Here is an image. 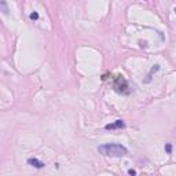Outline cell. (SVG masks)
<instances>
[{"label": "cell", "mask_w": 176, "mask_h": 176, "mask_svg": "<svg viewBox=\"0 0 176 176\" xmlns=\"http://www.w3.org/2000/svg\"><path fill=\"white\" fill-rule=\"evenodd\" d=\"M98 151L106 157H123L128 153L127 147L118 143H105L98 147Z\"/></svg>", "instance_id": "1"}, {"label": "cell", "mask_w": 176, "mask_h": 176, "mask_svg": "<svg viewBox=\"0 0 176 176\" xmlns=\"http://www.w3.org/2000/svg\"><path fill=\"white\" fill-rule=\"evenodd\" d=\"M121 128H125V123H124L123 120H116L114 123L107 124V125L105 127V129H107V131H113V129H121Z\"/></svg>", "instance_id": "2"}, {"label": "cell", "mask_w": 176, "mask_h": 176, "mask_svg": "<svg viewBox=\"0 0 176 176\" xmlns=\"http://www.w3.org/2000/svg\"><path fill=\"white\" fill-rule=\"evenodd\" d=\"M28 164L32 165V166H34V168H43L44 165V162L43 161H40V160H37V158H28Z\"/></svg>", "instance_id": "3"}, {"label": "cell", "mask_w": 176, "mask_h": 176, "mask_svg": "<svg viewBox=\"0 0 176 176\" xmlns=\"http://www.w3.org/2000/svg\"><path fill=\"white\" fill-rule=\"evenodd\" d=\"M29 18H30L32 21H36V20H39V14H37L36 11H33V12H32V14L29 15Z\"/></svg>", "instance_id": "4"}, {"label": "cell", "mask_w": 176, "mask_h": 176, "mask_svg": "<svg viewBox=\"0 0 176 176\" xmlns=\"http://www.w3.org/2000/svg\"><path fill=\"white\" fill-rule=\"evenodd\" d=\"M165 151L168 153V154H171V153H172V145H171V143H166V145H165Z\"/></svg>", "instance_id": "5"}, {"label": "cell", "mask_w": 176, "mask_h": 176, "mask_svg": "<svg viewBox=\"0 0 176 176\" xmlns=\"http://www.w3.org/2000/svg\"><path fill=\"white\" fill-rule=\"evenodd\" d=\"M2 6H3V12H4V14H7V8H6V3H4V2H2Z\"/></svg>", "instance_id": "6"}, {"label": "cell", "mask_w": 176, "mask_h": 176, "mask_svg": "<svg viewBox=\"0 0 176 176\" xmlns=\"http://www.w3.org/2000/svg\"><path fill=\"white\" fill-rule=\"evenodd\" d=\"M128 174H129V175H136V171H135V169H129Z\"/></svg>", "instance_id": "7"}]
</instances>
